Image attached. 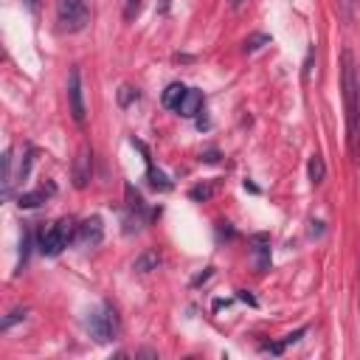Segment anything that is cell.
I'll return each instance as SVG.
<instances>
[{
    "mask_svg": "<svg viewBox=\"0 0 360 360\" xmlns=\"http://www.w3.org/2000/svg\"><path fill=\"white\" fill-rule=\"evenodd\" d=\"M343 107H346V130H349V152L357 155L360 150V121H357V79H360V68L354 62V54L346 48L343 56Z\"/></svg>",
    "mask_w": 360,
    "mask_h": 360,
    "instance_id": "6da1fadb",
    "label": "cell"
},
{
    "mask_svg": "<svg viewBox=\"0 0 360 360\" xmlns=\"http://www.w3.org/2000/svg\"><path fill=\"white\" fill-rule=\"evenodd\" d=\"M77 231H79V226L70 220V217H65V220H59V223H51L48 228H40V237H37L40 253H42V256H56V253H62V251L68 248V242L77 240Z\"/></svg>",
    "mask_w": 360,
    "mask_h": 360,
    "instance_id": "7a4b0ae2",
    "label": "cell"
},
{
    "mask_svg": "<svg viewBox=\"0 0 360 360\" xmlns=\"http://www.w3.org/2000/svg\"><path fill=\"white\" fill-rule=\"evenodd\" d=\"M85 329L91 332V338H93L96 343H107V341H113V338H116V332H118L116 310H113L110 304H102V307L91 310V313H88V318H85Z\"/></svg>",
    "mask_w": 360,
    "mask_h": 360,
    "instance_id": "3957f363",
    "label": "cell"
},
{
    "mask_svg": "<svg viewBox=\"0 0 360 360\" xmlns=\"http://www.w3.org/2000/svg\"><path fill=\"white\" fill-rule=\"evenodd\" d=\"M56 20H59V29L68 34L82 31L91 20L88 3L85 0H56Z\"/></svg>",
    "mask_w": 360,
    "mask_h": 360,
    "instance_id": "277c9868",
    "label": "cell"
},
{
    "mask_svg": "<svg viewBox=\"0 0 360 360\" xmlns=\"http://www.w3.org/2000/svg\"><path fill=\"white\" fill-rule=\"evenodd\" d=\"M68 110L70 116H74L77 124L85 121V96H82V70L79 65L70 68V74H68Z\"/></svg>",
    "mask_w": 360,
    "mask_h": 360,
    "instance_id": "5b68a950",
    "label": "cell"
},
{
    "mask_svg": "<svg viewBox=\"0 0 360 360\" xmlns=\"http://www.w3.org/2000/svg\"><path fill=\"white\" fill-rule=\"evenodd\" d=\"M91 172H93V152L85 143V147L79 150V155H77V161H74V186L85 189L88 180H91Z\"/></svg>",
    "mask_w": 360,
    "mask_h": 360,
    "instance_id": "8992f818",
    "label": "cell"
},
{
    "mask_svg": "<svg viewBox=\"0 0 360 360\" xmlns=\"http://www.w3.org/2000/svg\"><path fill=\"white\" fill-rule=\"evenodd\" d=\"M102 237H104V228H102V220H99V217L85 220V223L79 226V231H77V240H79V245H85V248L99 245Z\"/></svg>",
    "mask_w": 360,
    "mask_h": 360,
    "instance_id": "52a82bcc",
    "label": "cell"
},
{
    "mask_svg": "<svg viewBox=\"0 0 360 360\" xmlns=\"http://www.w3.org/2000/svg\"><path fill=\"white\" fill-rule=\"evenodd\" d=\"M253 259H256V270L265 273L270 267V237L267 234H256L253 237Z\"/></svg>",
    "mask_w": 360,
    "mask_h": 360,
    "instance_id": "ba28073f",
    "label": "cell"
},
{
    "mask_svg": "<svg viewBox=\"0 0 360 360\" xmlns=\"http://www.w3.org/2000/svg\"><path fill=\"white\" fill-rule=\"evenodd\" d=\"M56 191V186L54 183H48V186H40L37 191H26V194H20V200H17V205L20 208H37V205H42L51 194Z\"/></svg>",
    "mask_w": 360,
    "mask_h": 360,
    "instance_id": "9c48e42d",
    "label": "cell"
},
{
    "mask_svg": "<svg viewBox=\"0 0 360 360\" xmlns=\"http://www.w3.org/2000/svg\"><path fill=\"white\" fill-rule=\"evenodd\" d=\"M186 85H180V82H172L166 91H164V96H161V102H164V107H169V110H178L180 107V102L186 99Z\"/></svg>",
    "mask_w": 360,
    "mask_h": 360,
    "instance_id": "30bf717a",
    "label": "cell"
},
{
    "mask_svg": "<svg viewBox=\"0 0 360 360\" xmlns=\"http://www.w3.org/2000/svg\"><path fill=\"white\" fill-rule=\"evenodd\" d=\"M200 107H203V93H200V91H186V99L180 102L178 113L186 116V118H194V116L200 113Z\"/></svg>",
    "mask_w": 360,
    "mask_h": 360,
    "instance_id": "8fae6325",
    "label": "cell"
},
{
    "mask_svg": "<svg viewBox=\"0 0 360 360\" xmlns=\"http://www.w3.org/2000/svg\"><path fill=\"white\" fill-rule=\"evenodd\" d=\"M158 265H161L158 251H143V253L132 262V270H138V273H150V270H158Z\"/></svg>",
    "mask_w": 360,
    "mask_h": 360,
    "instance_id": "7c38bea8",
    "label": "cell"
},
{
    "mask_svg": "<svg viewBox=\"0 0 360 360\" xmlns=\"http://www.w3.org/2000/svg\"><path fill=\"white\" fill-rule=\"evenodd\" d=\"M307 175H310V183H313V186L324 183V178H327V164H324V158H321L318 152L310 155V161H307Z\"/></svg>",
    "mask_w": 360,
    "mask_h": 360,
    "instance_id": "4fadbf2b",
    "label": "cell"
},
{
    "mask_svg": "<svg viewBox=\"0 0 360 360\" xmlns=\"http://www.w3.org/2000/svg\"><path fill=\"white\" fill-rule=\"evenodd\" d=\"M124 191H127V208L132 211V214H141V217H143V214H147V205H143V197L132 189V183H127L124 186Z\"/></svg>",
    "mask_w": 360,
    "mask_h": 360,
    "instance_id": "5bb4252c",
    "label": "cell"
},
{
    "mask_svg": "<svg viewBox=\"0 0 360 360\" xmlns=\"http://www.w3.org/2000/svg\"><path fill=\"white\" fill-rule=\"evenodd\" d=\"M147 172H150V183H152L155 189H161V191H169V189H172V180H169L161 169H155V166H152L150 155H147Z\"/></svg>",
    "mask_w": 360,
    "mask_h": 360,
    "instance_id": "9a60e30c",
    "label": "cell"
},
{
    "mask_svg": "<svg viewBox=\"0 0 360 360\" xmlns=\"http://www.w3.org/2000/svg\"><path fill=\"white\" fill-rule=\"evenodd\" d=\"M12 150H6V155H3V200H9L12 197Z\"/></svg>",
    "mask_w": 360,
    "mask_h": 360,
    "instance_id": "2e32d148",
    "label": "cell"
},
{
    "mask_svg": "<svg viewBox=\"0 0 360 360\" xmlns=\"http://www.w3.org/2000/svg\"><path fill=\"white\" fill-rule=\"evenodd\" d=\"M267 42H270V37H267V34H253V37H248V40H245L242 51H245V54H253L256 48H262V45H267Z\"/></svg>",
    "mask_w": 360,
    "mask_h": 360,
    "instance_id": "e0dca14e",
    "label": "cell"
},
{
    "mask_svg": "<svg viewBox=\"0 0 360 360\" xmlns=\"http://www.w3.org/2000/svg\"><path fill=\"white\" fill-rule=\"evenodd\" d=\"M29 251H31V228H23V242H20V270L29 262Z\"/></svg>",
    "mask_w": 360,
    "mask_h": 360,
    "instance_id": "ac0fdd59",
    "label": "cell"
},
{
    "mask_svg": "<svg viewBox=\"0 0 360 360\" xmlns=\"http://www.w3.org/2000/svg\"><path fill=\"white\" fill-rule=\"evenodd\" d=\"M141 6H143V0H127V6H124V20L132 23V20L141 15Z\"/></svg>",
    "mask_w": 360,
    "mask_h": 360,
    "instance_id": "d6986e66",
    "label": "cell"
},
{
    "mask_svg": "<svg viewBox=\"0 0 360 360\" xmlns=\"http://www.w3.org/2000/svg\"><path fill=\"white\" fill-rule=\"evenodd\" d=\"M26 313H29L26 307H15V310H12V313H9L6 318H3V329H9L12 324H17V321H23V318H26Z\"/></svg>",
    "mask_w": 360,
    "mask_h": 360,
    "instance_id": "ffe728a7",
    "label": "cell"
},
{
    "mask_svg": "<svg viewBox=\"0 0 360 360\" xmlns=\"http://www.w3.org/2000/svg\"><path fill=\"white\" fill-rule=\"evenodd\" d=\"M118 102H121L124 107H127L130 102H138V91H135V88H130V85H124V88L118 91Z\"/></svg>",
    "mask_w": 360,
    "mask_h": 360,
    "instance_id": "44dd1931",
    "label": "cell"
},
{
    "mask_svg": "<svg viewBox=\"0 0 360 360\" xmlns=\"http://www.w3.org/2000/svg\"><path fill=\"white\" fill-rule=\"evenodd\" d=\"M31 164H34V152L29 150V152L23 155V164H20V180H26V178L31 175Z\"/></svg>",
    "mask_w": 360,
    "mask_h": 360,
    "instance_id": "7402d4cb",
    "label": "cell"
},
{
    "mask_svg": "<svg viewBox=\"0 0 360 360\" xmlns=\"http://www.w3.org/2000/svg\"><path fill=\"white\" fill-rule=\"evenodd\" d=\"M189 194H191V200H208L211 197V186H194Z\"/></svg>",
    "mask_w": 360,
    "mask_h": 360,
    "instance_id": "603a6c76",
    "label": "cell"
},
{
    "mask_svg": "<svg viewBox=\"0 0 360 360\" xmlns=\"http://www.w3.org/2000/svg\"><path fill=\"white\" fill-rule=\"evenodd\" d=\"M203 161H205V164H217L220 158H217V152H214V150H211V152H205V155H203Z\"/></svg>",
    "mask_w": 360,
    "mask_h": 360,
    "instance_id": "cb8c5ba5",
    "label": "cell"
},
{
    "mask_svg": "<svg viewBox=\"0 0 360 360\" xmlns=\"http://www.w3.org/2000/svg\"><path fill=\"white\" fill-rule=\"evenodd\" d=\"M240 299H242V302H248V304H253V307H256V299H253V296H248V290H240Z\"/></svg>",
    "mask_w": 360,
    "mask_h": 360,
    "instance_id": "d4e9b609",
    "label": "cell"
},
{
    "mask_svg": "<svg viewBox=\"0 0 360 360\" xmlns=\"http://www.w3.org/2000/svg\"><path fill=\"white\" fill-rule=\"evenodd\" d=\"M37 3H40V0H26V6H29V9H31V12H34V9H37Z\"/></svg>",
    "mask_w": 360,
    "mask_h": 360,
    "instance_id": "484cf974",
    "label": "cell"
},
{
    "mask_svg": "<svg viewBox=\"0 0 360 360\" xmlns=\"http://www.w3.org/2000/svg\"><path fill=\"white\" fill-rule=\"evenodd\" d=\"M242 3V0H231V6H240Z\"/></svg>",
    "mask_w": 360,
    "mask_h": 360,
    "instance_id": "4316f807",
    "label": "cell"
},
{
    "mask_svg": "<svg viewBox=\"0 0 360 360\" xmlns=\"http://www.w3.org/2000/svg\"><path fill=\"white\" fill-rule=\"evenodd\" d=\"M164 6H166V0H164Z\"/></svg>",
    "mask_w": 360,
    "mask_h": 360,
    "instance_id": "83f0119b",
    "label": "cell"
}]
</instances>
